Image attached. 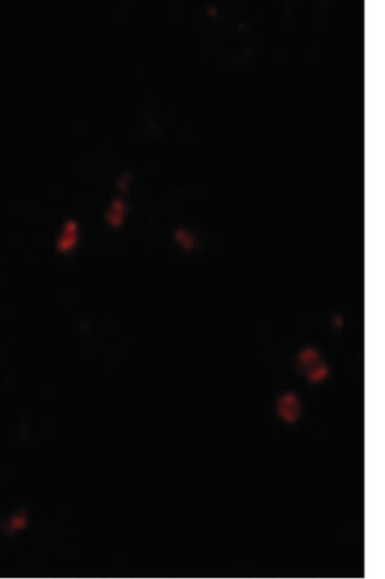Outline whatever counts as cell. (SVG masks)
I'll use <instances>...</instances> for the list:
<instances>
[{
    "label": "cell",
    "instance_id": "cell-1",
    "mask_svg": "<svg viewBox=\"0 0 385 579\" xmlns=\"http://www.w3.org/2000/svg\"><path fill=\"white\" fill-rule=\"evenodd\" d=\"M298 367L301 374L312 382H322L329 374V370L320 354L310 348H307L300 354Z\"/></svg>",
    "mask_w": 385,
    "mask_h": 579
},
{
    "label": "cell",
    "instance_id": "cell-2",
    "mask_svg": "<svg viewBox=\"0 0 385 579\" xmlns=\"http://www.w3.org/2000/svg\"><path fill=\"white\" fill-rule=\"evenodd\" d=\"M277 412L281 418L288 424L296 422L301 415V405L298 398L292 393L281 396L277 403Z\"/></svg>",
    "mask_w": 385,
    "mask_h": 579
},
{
    "label": "cell",
    "instance_id": "cell-3",
    "mask_svg": "<svg viewBox=\"0 0 385 579\" xmlns=\"http://www.w3.org/2000/svg\"><path fill=\"white\" fill-rule=\"evenodd\" d=\"M27 525H29V516L24 511H19L12 514L3 527L8 535H15L24 528H27Z\"/></svg>",
    "mask_w": 385,
    "mask_h": 579
}]
</instances>
